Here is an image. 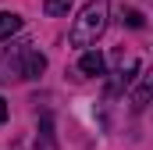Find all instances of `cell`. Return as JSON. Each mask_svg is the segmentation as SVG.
I'll list each match as a JSON object with an SVG mask.
<instances>
[{
	"label": "cell",
	"instance_id": "cell-7",
	"mask_svg": "<svg viewBox=\"0 0 153 150\" xmlns=\"http://www.w3.org/2000/svg\"><path fill=\"white\" fill-rule=\"evenodd\" d=\"M121 22H125V25H132V29H143V25H146V18H143V11H135V7H128Z\"/></svg>",
	"mask_w": 153,
	"mask_h": 150
},
{
	"label": "cell",
	"instance_id": "cell-3",
	"mask_svg": "<svg viewBox=\"0 0 153 150\" xmlns=\"http://www.w3.org/2000/svg\"><path fill=\"white\" fill-rule=\"evenodd\" d=\"M78 72H82V75H103V72H107V61H103V54H96V50L82 54V61H78Z\"/></svg>",
	"mask_w": 153,
	"mask_h": 150
},
{
	"label": "cell",
	"instance_id": "cell-5",
	"mask_svg": "<svg viewBox=\"0 0 153 150\" xmlns=\"http://www.w3.org/2000/svg\"><path fill=\"white\" fill-rule=\"evenodd\" d=\"M150 86H153V79H150V75H143L139 89L132 93V107H135V111H143V107H146V100H150Z\"/></svg>",
	"mask_w": 153,
	"mask_h": 150
},
{
	"label": "cell",
	"instance_id": "cell-8",
	"mask_svg": "<svg viewBox=\"0 0 153 150\" xmlns=\"http://www.w3.org/2000/svg\"><path fill=\"white\" fill-rule=\"evenodd\" d=\"M0 122H7V104L0 100Z\"/></svg>",
	"mask_w": 153,
	"mask_h": 150
},
{
	"label": "cell",
	"instance_id": "cell-2",
	"mask_svg": "<svg viewBox=\"0 0 153 150\" xmlns=\"http://www.w3.org/2000/svg\"><path fill=\"white\" fill-rule=\"evenodd\" d=\"M0 72H4V79H39L46 72V57L39 54L36 46L25 43V46H14L11 54H4Z\"/></svg>",
	"mask_w": 153,
	"mask_h": 150
},
{
	"label": "cell",
	"instance_id": "cell-4",
	"mask_svg": "<svg viewBox=\"0 0 153 150\" xmlns=\"http://www.w3.org/2000/svg\"><path fill=\"white\" fill-rule=\"evenodd\" d=\"M18 29H22V18L14 11H0V39H11Z\"/></svg>",
	"mask_w": 153,
	"mask_h": 150
},
{
	"label": "cell",
	"instance_id": "cell-1",
	"mask_svg": "<svg viewBox=\"0 0 153 150\" xmlns=\"http://www.w3.org/2000/svg\"><path fill=\"white\" fill-rule=\"evenodd\" d=\"M103 29H107V4L103 0H93V4L82 7V14L75 18L68 39H71V46H93Z\"/></svg>",
	"mask_w": 153,
	"mask_h": 150
},
{
	"label": "cell",
	"instance_id": "cell-6",
	"mask_svg": "<svg viewBox=\"0 0 153 150\" xmlns=\"http://www.w3.org/2000/svg\"><path fill=\"white\" fill-rule=\"evenodd\" d=\"M43 11H46L50 18H61V14H68V11H71V0H46V4H43Z\"/></svg>",
	"mask_w": 153,
	"mask_h": 150
}]
</instances>
